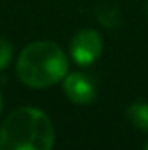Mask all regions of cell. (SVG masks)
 <instances>
[{
	"label": "cell",
	"instance_id": "obj_1",
	"mask_svg": "<svg viewBox=\"0 0 148 150\" xmlns=\"http://www.w3.org/2000/svg\"><path fill=\"white\" fill-rule=\"evenodd\" d=\"M54 126L38 108H18L0 127V150H52Z\"/></svg>",
	"mask_w": 148,
	"mask_h": 150
},
{
	"label": "cell",
	"instance_id": "obj_5",
	"mask_svg": "<svg viewBox=\"0 0 148 150\" xmlns=\"http://www.w3.org/2000/svg\"><path fill=\"white\" fill-rule=\"evenodd\" d=\"M125 115L132 126H136L141 131H148V103L147 101H138L127 107Z\"/></svg>",
	"mask_w": 148,
	"mask_h": 150
},
{
	"label": "cell",
	"instance_id": "obj_3",
	"mask_svg": "<svg viewBox=\"0 0 148 150\" xmlns=\"http://www.w3.org/2000/svg\"><path fill=\"white\" fill-rule=\"evenodd\" d=\"M103 40L96 30H82L70 42V52L78 65H91L101 54Z\"/></svg>",
	"mask_w": 148,
	"mask_h": 150
},
{
	"label": "cell",
	"instance_id": "obj_7",
	"mask_svg": "<svg viewBox=\"0 0 148 150\" xmlns=\"http://www.w3.org/2000/svg\"><path fill=\"white\" fill-rule=\"evenodd\" d=\"M0 112H2V93H0Z\"/></svg>",
	"mask_w": 148,
	"mask_h": 150
},
{
	"label": "cell",
	"instance_id": "obj_8",
	"mask_svg": "<svg viewBox=\"0 0 148 150\" xmlns=\"http://www.w3.org/2000/svg\"><path fill=\"white\" fill-rule=\"evenodd\" d=\"M145 150H148V142H147V147H145Z\"/></svg>",
	"mask_w": 148,
	"mask_h": 150
},
{
	"label": "cell",
	"instance_id": "obj_9",
	"mask_svg": "<svg viewBox=\"0 0 148 150\" xmlns=\"http://www.w3.org/2000/svg\"><path fill=\"white\" fill-rule=\"evenodd\" d=\"M147 11H148V5H147Z\"/></svg>",
	"mask_w": 148,
	"mask_h": 150
},
{
	"label": "cell",
	"instance_id": "obj_6",
	"mask_svg": "<svg viewBox=\"0 0 148 150\" xmlns=\"http://www.w3.org/2000/svg\"><path fill=\"white\" fill-rule=\"evenodd\" d=\"M12 58V44L5 38H0V72L9 67Z\"/></svg>",
	"mask_w": 148,
	"mask_h": 150
},
{
	"label": "cell",
	"instance_id": "obj_4",
	"mask_svg": "<svg viewBox=\"0 0 148 150\" xmlns=\"http://www.w3.org/2000/svg\"><path fill=\"white\" fill-rule=\"evenodd\" d=\"M65 93L77 105H89L96 98V82L87 74H72L65 79Z\"/></svg>",
	"mask_w": 148,
	"mask_h": 150
},
{
	"label": "cell",
	"instance_id": "obj_2",
	"mask_svg": "<svg viewBox=\"0 0 148 150\" xmlns=\"http://www.w3.org/2000/svg\"><path fill=\"white\" fill-rule=\"evenodd\" d=\"M68 70L66 56L54 42H33L18 58V75L23 84L44 89L61 79Z\"/></svg>",
	"mask_w": 148,
	"mask_h": 150
}]
</instances>
